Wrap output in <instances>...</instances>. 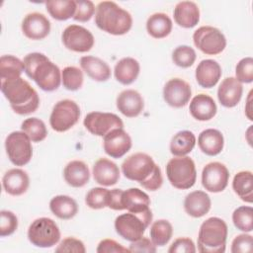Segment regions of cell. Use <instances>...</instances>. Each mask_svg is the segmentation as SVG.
Wrapping results in <instances>:
<instances>
[{"label": "cell", "mask_w": 253, "mask_h": 253, "mask_svg": "<svg viewBox=\"0 0 253 253\" xmlns=\"http://www.w3.org/2000/svg\"><path fill=\"white\" fill-rule=\"evenodd\" d=\"M122 172L126 179L139 183L149 191H157L163 183L160 167L150 155L143 152L126 157L122 163Z\"/></svg>", "instance_id": "obj_1"}, {"label": "cell", "mask_w": 253, "mask_h": 253, "mask_svg": "<svg viewBox=\"0 0 253 253\" xmlns=\"http://www.w3.org/2000/svg\"><path fill=\"white\" fill-rule=\"evenodd\" d=\"M26 74L43 91L52 92L60 86L61 72L59 67L46 55L41 52H31L24 59Z\"/></svg>", "instance_id": "obj_2"}, {"label": "cell", "mask_w": 253, "mask_h": 253, "mask_svg": "<svg viewBox=\"0 0 253 253\" xmlns=\"http://www.w3.org/2000/svg\"><path fill=\"white\" fill-rule=\"evenodd\" d=\"M1 91L8 100L12 110L18 115H29L36 112L40 106L38 92L22 77L1 80Z\"/></svg>", "instance_id": "obj_3"}, {"label": "cell", "mask_w": 253, "mask_h": 253, "mask_svg": "<svg viewBox=\"0 0 253 253\" xmlns=\"http://www.w3.org/2000/svg\"><path fill=\"white\" fill-rule=\"evenodd\" d=\"M95 24L114 36L126 34L132 26L131 15L113 1H102L96 6Z\"/></svg>", "instance_id": "obj_4"}, {"label": "cell", "mask_w": 253, "mask_h": 253, "mask_svg": "<svg viewBox=\"0 0 253 253\" xmlns=\"http://www.w3.org/2000/svg\"><path fill=\"white\" fill-rule=\"evenodd\" d=\"M227 224L219 217H210L200 226L198 250L201 253H223L227 239Z\"/></svg>", "instance_id": "obj_5"}, {"label": "cell", "mask_w": 253, "mask_h": 253, "mask_svg": "<svg viewBox=\"0 0 253 253\" xmlns=\"http://www.w3.org/2000/svg\"><path fill=\"white\" fill-rule=\"evenodd\" d=\"M166 175L170 184L179 190L192 188L197 180L195 162L189 156H176L166 165Z\"/></svg>", "instance_id": "obj_6"}, {"label": "cell", "mask_w": 253, "mask_h": 253, "mask_svg": "<svg viewBox=\"0 0 253 253\" xmlns=\"http://www.w3.org/2000/svg\"><path fill=\"white\" fill-rule=\"evenodd\" d=\"M151 210L136 213L127 211L116 217L115 229L117 233L127 241H135L143 236L145 229L152 221Z\"/></svg>", "instance_id": "obj_7"}, {"label": "cell", "mask_w": 253, "mask_h": 253, "mask_svg": "<svg viewBox=\"0 0 253 253\" xmlns=\"http://www.w3.org/2000/svg\"><path fill=\"white\" fill-rule=\"evenodd\" d=\"M28 239L37 247L50 248L60 240V230L53 219L40 217L30 224Z\"/></svg>", "instance_id": "obj_8"}, {"label": "cell", "mask_w": 253, "mask_h": 253, "mask_svg": "<svg viewBox=\"0 0 253 253\" xmlns=\"http://www.w3.org/2000/svg\"><path fill=\"white\" fill-rule=\"evenodd\" d=\"M80 114V108L73 100H60L52 108L49 125L53 130L64 132L77 124Z\"/></svg>", "instance_id": "obj_9"}, {"label": "cell", "mask_w": 253, "mask_h": 253, "mask_svg": "<svg viewBox=\"0 0 253 253\" xmlns=\"http://www.w3.org/2000/svg\"><path fill=\"white\" fill-rule=\"evenodd\" d=\"M193 42L203 53L215 55L222 52L226 46L223 33L215 27L202 26L193 34Z\"/></svg>", "instance_id": "obj_10"}, {"label": "cell", "mask_w": 253, "mask_h": 253, "mask_svg": "<svg viewBox=\"0 0 253 253\" xmlns=\"http://www.w3.org/2000/svg\"><path fill=\"white\" fill-rule=\"evenodd\" d=\"M29 136L20 130L12 131L5 139V149L9 160L16 166L28 164L33 156V147Z\"/></svg>", "instance_id": "obj_11"}, {"label": "cell", "mask_w": 253, "mask_h": 253, "mask_svg": "<svg viewBox=\"0 0 253 253\" xmlns=\"http://www.w3.org/2000/svg\"><path fill=\"white\" fill-rule=\"evenodd\" d=\"M83 125L86 129L97 136H105L115 128H123L122 119L113 113L91 112L84 118Z\"/></svg>", "instance_id": "obj_12"}, {"label": "cell", "mask_w": 253, "mask_h": 253, "mask_svg": "<svg viewBox=\"0 0 253 253\" xmlns=\"http://www.w3.org/2000/svg\"><path fill=\"white\" fill-rule=\"evenodd\" d=\"M61 40L67 49L75 52H87L95 42L93 34L79 25L67 26L62 32Z\"/></svg>", "instance_id": "obj_13"}, {"label": "cell", "mask_w": 253, "mask_h": 253, "mask_svg": "<svg viewBox=\"0 0 253 253\" xmlns=\"http://www.w3.org/2000/svg\"><path fill=\"white\" fill-rule=\"evenodd\" d=\"M229 171L220 162H210L202 171L203 187L211 193L222 192L228 184Z\"/></svg>", "instance_id": "obj_14"}, {"label": "cell", "mask_w": 253, "mask_h": 253, "mask_svg": "<svg viewBox=\"0 0 253 253\" xmlns=\"http://www.w3.org/2000/svg\"><path fill=\"white\" fill-rule=\"evenodd\" d=\"M192 96V89L188 82L181 78H172L163 87V99L173 108L186 106Z\"/></svg>", "instance_id": "obj_15"}, {"label": "cell", "mask_w": 253, "mask_h": 253, "mask_svg": "<svg viewBox=\"0 0 253 253\" xmlns=\"http://www.w3.org/2000/svg\"><path fill=\"white\" fill-rule=\"evenodd\" d=\"M129 134L124 128H115L104 136L103 147L112 158H121L131 148Z\"/></svg>", "instance_id": "obj_16"}, {"label": "cell", "mask_w": 253, "mask_h": 253, "mask_svg": "<svg viewBox=\"0 0 253 253\" xmlns=\"http://www.w3.org/2000/svg\"><path fill=\"white\" fill-rule=\"evenodd\" d=\"M21 28L23 34L28 39L39 41L48 36L50 32V22L43 14L33 12L25 16Z\"/></svg>", "instance_id": "obj_17"}, {"label": "cell", "mask_w": 253, "mask_h": 253, "mask_svg": "<svg viewBox=\"0 0 253 253\" xmlns=\"http://www.w3.org/2000/svg\"><path fill=\"white\" fill-rule=\"evenodd\" d=\"M118 110L126 118H135L142 112L144 101L142 96L133 89L122 91L116 100Z\"/></svg>", "instance_id": "obj_18"}, {"label": "cell", "mask_w": 253, "mask_h": 253, "mask_svg": "<svg viewBox=\"0 0 253 253\" xmlns=\"http://www.w3.org/2000/svg\"><path fill=\"white\" fill-rule=\"evenodd\" d=\"M243 86L235 77L224 78L217 89V99L225 108L235 107L241 100Z\"/></svg>", "instance_id": "obj_19"}, {"label": "cell", "mask_w": 253, "mask_h": 253, "mask_svg": "<svg viewBox=\"0 0 253 253\" xmlns=\"http://www.w3.org/2000/svg\"><path fill=\"white\" fill-rule=\"evenodd\" d=\"M221 67L213 59H203L196 68V80L203 88H212L221 77Z\"/></svg>", "instance_id": "obj_20"}, {"label": "cell", "mask_w": 253, "mask_h": 253, "mask_svg": "<svg viewBox=\"0 0 253 253\" xmlns=\"http://www.w3.org/2000/svg\"><path fill=\"white\" fill-rule=\"evenodd\" d=\"M2 186L7 194L11 196H21L29 189V175L26 171L19 168L10 169L2 178Z\"/></svg>", "instance_id": "obj_21"}, {"label": "cell", "mask_w": 253, "mask_h": 253, "mask_svg": "<svg viewBox=\"0 0 253 253\" xmlns=\"http://www.w3.org/2000/svg\"><path fill=\"white\" fill-rule=\"evenodd\" d=\"M93 178L99 185L113 186L120 179V169L115 162L103 157L98 159L93 166Z\"/></svg>", "instance_id": "obj_22"}, {"label": "cell", "mask_w": 253, "mask_h": 253, "mask_svg": "<svg viewBox=\"0 0 253 253\" xmlns=\"http://www.w3.org/2000/svg\"><path fill=\"white\" fill-rule=\"evenodd\" d=\"M190 114L194 119L201 122L211 120L217 111L214 100L204 93L196 95L190 103Z\"/></svg>", "instance_id": "obj_23"}, {"label": "cell", "mask_w": 253, "mask_h": 253, "mask_svg": "<svg viewBox=\"0 0 253 253\" xmlns=\"http://www.w3.org/2000/svg\"><path fill=\"white\" fill-rule=\"evenodd\" d=\"M149 196L139 190L138 188H129L123 191L122 194V207L123 210H126L130 212H144L150 210Z\"/></svg>", "instance_id": "obj_24"}, {"label": "cell", "mask_w": 253, "mask_h": 253, "mask_svg": "<svg viewBox=\"0 0 253 253\" xmlns=\"http://www.w3.org/2000/svg\"><path fill=\"white\" fill-rule=\"evenodd\" d=\"M211 207L210 196L204 191H193L184 200L185 211L193 217H202L207 214Z\"/></svg>", "instance_id": "obj_25"}, {"label": "cell", "mask_w": 253, "mask_h": 253, "mask_svg": "<svg viewBox=\"0 0 253 253\" xmlns=\"http://www.w3.org/2000/svg\"><path fill=\"white\" fill-rule=\"evenodd\" d=\"M174 20L182 28L190 29L200 21V9L193 1H181L174 8Z\"/></svg>", "instance_id": "obj_26"}, {"label": "cell", "mask_w": 253, "mask_h": 253, "mask_svg": "<svg viewBox=\"0 0 253 253\" xmlns=\"http://www.w3.org/2000/svg\"><path fill=\"white\" fill-rule=\"evenodd\" d=\"M80 66L83 71L95 81L105 82L111 77L109 64L99 57L92 55L82 56L80 58Z\"/></svg>", "instance_id": "obj_27"}, {"label": "cell", "mask_w": 253, "mask_h": 253, "mask_svg": "<svg viewBox=\"0 0 253 253\" xmlns=\"http://www.w3.org/2000/svg\"><path fill=\"white\" fill-rule=\"evenodd\" d=\"M198 145L203 153L209 156H215L222 151L224 138L218 129L207 128L199 134Z\"/></svg>", "instance_id": "obj_28"}, {"label": "cell", "mask_w": 253, "mask_h": 253, "mask_svg": "<svg viewBox=\"0 0 253 253\" xmlns=\"http://www.w3.org/2000/svg\"><path fill=\"white\" fill-rule=\"evenodd\" d=\"M63 177L69 186L81 188L89 182L90 171L85 162L81 160H72L64 167Z\"/></svg>", "instance_id": "obj_29"}, {"label": "cell", "mask_w": 253, "mask_h": 253, "mask_svg": "<svg viewBox=\"0 0 253 253\" xmlns=\"http://www.w3.org/2000/svg\"><path fill=\"white\" fill-rule=\"evenodd\" d=\"M140 70L139 63L133 57L120 59L114 68L116 79L123 85H129L136 80Z\"/></svg>", "instance_id": "obj_30"}, {"label": "cell", "mask_w": 253, "mask_h": 253, "mask_svg": "<svg viewBox=\"0 0 253 253\" xmlns=\"http://www.w3.org/2000/svg\"><path fill=\"white\" fill-rule=\"evenodd\" d=\"M49 209L51 212L60 219H70L78 212L76 201L66 195L53 197L49 202Z\"/></svg>", "instance_id": "obj_31"}, {"label": "cell", "mask_w": 253, "mask_h": 253, "mask_svg": "<svg viewBox=\"0 0 253 253\" xmlns=\"http://www.w3.org/2000/svg\"><path fill=\"white\" fill-rule=\"evenodd\" d=\"M172 20L165 13H154L146 21V31L154 39L166 38L172 31Z\"/></svg>", "instance_id": "obj_32"}, {"label": "cell", "mask_w": 253, "mask_h": 253, "mask_svg": "<svg viewBox=\"0 0 253 253\" xmlns=\"http://www.w3.org/2000/svg\"><path fill=\"white\" fill-rule=\"evenodd\" d=\"M196 145V136L190 130L178 131L170 141V152L175 156H186Z\"/></svg>", "instance_id": "obj_33"}, {"label": "cell", "mask_w": 253, "mask_h": 253, "mask_svg": "<svg viewBox=\"0 0 253 253\" xmlns=\"http://www.w3.org/2000/svg\"><path fill=\"white\" fill-rule=\"evenodd\" d=\"M232 189L234 193L246 203L253 202V180L250 171L238 172L232 181Z\"/></svg>", "instance_id": "obj_34"}, {"label": "cell", "mask_w": 253, "mask_h": 253, "mask_svg": "<svg viewBox=\"0 0 253 253\" xmlns=\"http://www.w3.org/2000/svg\"><path fill=\"white\" fill-rule=\"evenodd\" d=\"M48 14L57 21H66L73 18L76 11V4L73 0H49L45 2Z\"/></svg>", "instance_id": "obj_35"}, {"label": "cell", "mask_w": 253, "mask_h": 253, "mask_svg": "<svg viewBox=\"0 0 253 253\" xmlns=\"http://www.w3.org/2000/svg\"><path fill=\"white\" fill-rule=\"evenodd\" d=\"M25 71L24 62L18 57L10 54L2 55L0 58V78L1 80H11L21 77Z\"/></svg>", "instance_id": "obj_36"}, {"label": "cell", "mask_w": 253, "mask_h": 253, "mask_svg": "<svg viewBox=\"0 0 253 253\" xmlns=\"http://www.w3.org/2000/svg\"><path fill=\"white\" fill-rule=\"evenodd\" d=\"M173 234V226L166 219H158L151 224L150 239L155 246L166 245Z\"/></svg>", "instance_id": "obj_37"}, {"label": "cell", "mask_w": 253, "mask_h": 253, "mask_svg": "<svg viewBox=\"0 0 253 253\" xmlns=\"http://www.w3.org/2000/svg\"><path fill=\"white\" fill-rule=\"evenodd\" d=\"M21 129L33 142H41L47 135L45 124L42 120L35 117L26 119L21 125Z\"/></svg>", "instance_id": "obj_38"}, {"label": "cell", "mask_w": 253, "mask_h": 253, "mask_svg": "<svg viewBox=\"0 0 253 253\" xmlns=\"http://www.w3.org/2000/svg\"><path fill=\"white\" fill-rule=\"evenodd\" d=\"M232 221L238 230L251 232L253 230V209L247 206L237 208L232 213Z\"/></svg>", "instance_id": "obj_39"}, {"label": "cell", "mask_w": 253, "mask_h": 253, "mask_svg": "<svg viewBox=\"0 0 253 253\" xmlns=\"http://www.w3.org/2000/svg\"><path fill=\"white\" fill-rule=\"evenodd\" d=\"M83 81V72L76 66H66L61 71V82L66 90L76 91L80 89Z\"/></svg>", "instance_id": "obj_40"}, {"label": "cell", "mask_w": 253, "mask_h": 253, "mask_svg": "<svg viewBox=\"0 0 253 253\" xmlns=\"http://www.w3.org/2000/svg\"><path fill=\"white\" fill-rule=\"evenodd\" d=\"M197 58L196 51L193 47L182 44L175 47L172 52V60L173 62L182 68H188L192 66Z\"/></svg>", "instance_id": "obj_41"}, {"label": "cell", "mask_w": 253, "mask_h": 253, "mask_svg": "<svg viewBox=\"0 0 253 253\" xmlns=\"http://www.w3.org/2000/svg\"><path fill=\"white\" fill-rule=\"evenodd\" d=\"M109 191L102 187L92 188L85 197V204L93 210H101L108 207Z\"/></svg>", "instance_id": "obj_42"}, {"label": "cell", "mask_w": 253, "mask_h": 253, "mask_svg": "<svg viewBox=\"0 0 253 253\" xmlns=\"http://www.w3.org/2000/svg\"><path fill=\"white\" fill-rule=\"evenodd\" d=\"M18 228V217L11 211H0V236L5 237L13 234Z\"/></svg>", "instance_id": "obj_43"}, {"label": "cell", "mask_w": 253, "mask_h": 253, "mask_svg": "<svg viewBox=\"0 0 253 253\" xmlns=\"http://www.w3.org/2000/svg\"><path fill=\"white\" fill-rule=\"evenodd\" d=\"M236 79L240 83H251L253 81V59L244 57L238 61L235 67Z\"/></svg>", "instance_id": "obj_44"}, {"label": "cell", "mask_w": 253, "mask_h": 253, "mask_svg": "<svg viewBox=\"0 0 253 253\" xmlns=\"http://www.w3.org/2000/svg\"><path fill=\"white\" fill-rule=\"evenodd\" d=\"M76 11L73 16V19L78 22H87L89 21L95 13L94 3L90 0H76Z\"/></svg>", "instance_id": "obj_45"}, {"label": "cell", "mask_w": 253, "mask_h": 253, "mask_svg": "<svg viewBox=\"0 0 253 253\" xmlns=\"http://www.w3.org/2000/svg\"><path fill=\"white\" fill-rule=\"evenodd\" d=\"M55 252L56 253H64V252L85 253L86 248L84 243L81 240L74 237H66L55 248Z\"/></svg>", "instance_id": "obj_46"}, {"label": "cell", "mask_w": 253, "mask_h": 253, "mask_svg": "<svg viewBox=\"0 0 253 253\" xmlns=\"http://www.w3.org/2000/svg\"><path fill=\"white\" fill-rule=\"evenodd\" d=\"M253 238L250 234L242 233L237 235L231 243L232 253H246L252 251Z\"/></svg>", "instance_id": "obj_47"}, {"label": "cell", "mask_w": 253, "mask_h": 253, "mask_svg": "<svg viewBox=\"0 0 253 253\" xmlns=\"http://www.w3.org/2000/svg\"><path fill=\"white\" fill-rule=\"evenodd\" d=\"M169 253H195L196 246L192 239L188 237L177 238L169 247Z\"/></svg>", "instance_id": "obj_48"}, {"label": "cell", "mask_w": 253, "mask_h": 253, "mask_svg": "<svg viewBox=\"0 0 253 253\" xmlns=\"http://www.w3.org/2000/svg\"><path fill=\"white\" fill-rule=\"evenodd\" d=\"M98 253H121V252H129V249L126 247H124L119 242L113 240V239H103L98 244V247L96 249Z\"/></svg>", "instance_id": "obj_49"}, {"label": "cell", "mask_w": 253, "mask_h": 253, "mask_svg": "<svg viewBox=\"0 0 253 253\" xmlns=\"http://www.w3.org/2000/svg\"><path fill=\"white\" fill-rule=\"evenodd\" d=\"M129 252H147V253H154L156 252V246L153 242L146 238L140 237L139 239L132 241L128 246Z\"/></svg>", "instance_id": "obj_50"}, {"label": "cell", "mask_w": 253, "mask_h": 253, "mask_svg": "<svg viewBox=\"0 0 253 253\" xmlns=\"http://www.w3.org/2000/svg\"><path fill=\"white\" fill-rule=\"evenodd\" d=\"M122 194L123 190L113 189L109 191L108 198V208L115 211H123L122 207Z\"/></svg>", "instance_id": "obj_51"}]
</instances>
